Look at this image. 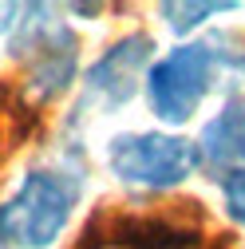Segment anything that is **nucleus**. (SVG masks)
<instances>
[{
	"label": "nucleus",
	"instance_id": "f257e3e1",
	"mask_svg": "<svg viewBox=\"0 0 245 249\" xmlns=\"http://www.w3.org/2000/svg\"><path fill=\"white\" fill-rule=\"evenodd\" d=\"M83 194L79 170L40 166L28 170L16 194L0 202V237L12 249H48L68 230V217Z\"/></svg>",
	"mask_w": 245,
	"mask_h": 249
},
{
	"label": "nucleus",
	"instance_id": "f03ea898",
	"mask_svg": "<svg viewBox=\"0 0 245 249\" xmlns=\"http://www.w3.org/2000/svg\"><path fill=\"white\" fill-rule=\"evenodd\" d=\"M222 44H229L226 36H210L198 44H182L170 55H162L158 64H150L146 71V103L162 123L182 127L190 123L202 107V99L213 91L218 75L237 64L229 52H222Z\"/></svg>",
	"mask_w": 245,
	"mask_h": 249
},
{
	"label": "nucleus",
	"instance_id": "7ed1b4c3",
	"mask_svg": "<svg viewBox=\"0 0 245 249\" xmlns=\"http://www.w3.org/2000/svg\"><path fill=\"white\" fill-rule=\"evenodd\" d=\"M24 20H16V40L12 52L32 59V71L24 79V103L28 107H44L55 95H64L75 79V64H79V44L68 32L64 20H55L52 8L44 4H28L20 8Z\"/></svg>",
	"mask_w": 245,
	"mask_h": 249
},
{
	"label": "nucleus",
	"instance_id": "20e7f679",
	"mask_svg": "<svg viewBox=\"0 0 245 249\" xmlns=\"http://www.w3.org/2000/svg\"><path fill=\"white\" fill-rule=\"evenodd\" d=\"M107 166L119 182L139 186V190H174L202 162H198V142L190 139L162 131H135V135H115L107 142Z\"/></svg>",
	"mask_w": 245,
	"mask_h": 249
},
{
	"label": "nucleus",
	"instance_id": "39448f33",
	"mask_svg": "<svg viewBox=\"0 0 245 249\" xmlns=\"http://www.w3.org/2000/svg\"><path fill=\"white\" fill-rule=\"evenodd\" d=\"M155 55V40L146 32H131L115 40L95 64L87 68L83 75V103L91 107H103V111H115L122 103H131L139 95V83H142V71Z\"/></svg>",
	"mask_w": 245,
	"mask_h": 249
},
{
	"label": "nucleus",
	"instance_id": "423d86ee",
	"mask_svg": "<svg viewBox=\"0 0 245 249\" xmlns=\"http://www.w3.org/2000/svg\"><path fill=\"white\" fill-rule=\"evenodd\" d=\"M198 162L206 174L226 182L229 174H245V95H229L198 135Z\"/></svg>",
	"mask_w": 245,
	"mask_h": 249
},
{
	"label": "nucleus",
	"instance_id": "0eeeda50",
	"mask_svg": "<svg viewBox=\"0 0 245 249\" xmlns=\"http://www.w3.org/2000/svg\"><path fill=\"white\" fill-rule=\"evenodd\" d=\"M158 12L170 24V32L186 36V32H194L202 20L218 16V12H237V4H233V0H206V4H202V0H198V4H182V0H174V4H162Z\"/></svg>",
	"mask_w": 245,
	"mask_h": 249
},
{
	"label": "nucleus",
	"instance_id": "6e6552de",
	"mask_svg": "<svg viewBox=\"0 0 245 249\" xmlns=\"http://www.w3.org/2000/svg\"><path fill=\"white\" fill-rule=\"evenodd\" d=\"M222 198H226L229 217L245 226V174H229V178L222 182Z\"/></svg>",
	"mask_w": 245,
	"mask_h": 249
},
{
	"label": "nucleus",
	"instance_id": "1a4fd4ad",
	"mask_svg": "<svg viewBox=\"0 0 245 249\" xmlns=\"http://www.w3.org/2000/svg\"><path fill=\"white\" fill-rule=\"evenodd\" d=\"M16 16H20V8H16V4H0V32L16 28Z\"/></svg>",
	"mask_w": 245,
	"mask_h": 249
},
{
	"label": "nucleus",
	"instance_id": "9d476101",
	"mask_svg": "<svg viewBox=\"0 0 245 249\" xmlns=\"http://www.w3.org/2000/svg\"><path fill=\"white\" fill-rule=\"evenodd\" d=\"M0 249H12V245H8V241H4V237H0Z\"/></svg>",
	"mask_w": 245,
	"mask_h": 249
},
{
	"label": "nucleus",
	"instance_id": "9b49d317",
	"mask_svg": "<svg viewBox=\"0 0 245 249\" xmlns=\"http://www.w3.org/2000/svg\"><path fill=\"white\" fill-rule=\"evenodd\" d=\"M241 68H245V59H241Z\"/></svg>",
	"mask_w": 245,
	"mask_h": 249
}]
</instances>
